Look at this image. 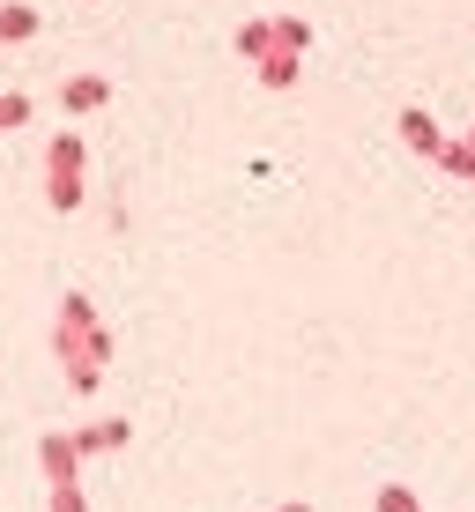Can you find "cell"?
Segmentation results:
<instances>
[{
	"label": "cell",
	"mask_w": 475,
	"mask_h": 512,
	"mask_svg": "<svg viewBox=\"0 0 475 512\" xmlns=\"http://www.w3.org/2000/svg\"><path fill=\"white\" fill-rule=\"evenodd\" d=\"M45 186H52V208H75V201H82V141H75V134L52 141V156H45Z\"/></svg>",
	"instance_id": "cell-1"
},
{
	"label": "cell",
	"mask_w": 475,
	"mask_h": 512,
	"mask_svg": "<svg viewBox=\"0 0 475 512\" xmlns=\"http://www.w3.org/2000/svg\"><path fill=\"white\" fill-rule=\"evenodd\" d=\"M104 97H112V82H104V75H75V82L60 90L67 112H90V104H104Z\"/></svg>",
	"instance_id": "cell-2"
},
{
	"label": "cell",
	"mask_w": 475,
	"mask_h": 512,
	"mask_svg": "<svg viewBox=\"0 0 475 512\" xmlns=\"http://www.w3.org/2000/svg\"><path fill=\"white\" fill-rule=\"evenodd\" d=\"M30 30H38V15H30V8H0V45L30 38Z\"/></svg>",
	"instance_id": "cell-3"
},
{
	"label": "cell",
	"mask_w": 475,
	"mask_h": 512,
	"mask_svg": "<svg viewBox=\"0 0 475 512\" xmlns=\"http://www.w3.org/2000/svg\"><path fill=\"white\" fill-rule=\"evenodd\" d=\"M23 119H30V97H23V90H15V97H0V134H8V127H23Z\"/></svg>",
	"instance_id": "cell-4"
},
{
	"label": "cell",
	"mask_w": 475,
	"mask_h": 512,
	"mask_svg": "<svg viewBox=\"0 0 475 512\" xmlns=\"http://www.w3.org/2000/svg\"><path fill=\"white\" fill-rule=\"evenodd\" d=\"M401 127H409V141H416V149H438V127H431L424 112H409V119H401Z\"/></svg>",
	"instance_id": "cell-5"
}]
</instances>
